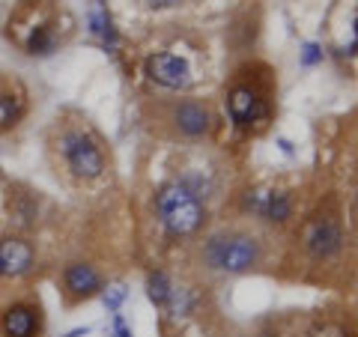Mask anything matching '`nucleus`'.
<instances>
[{
	"label": "nucleus",
	"mask_w": 358,
	"mask_h": 337,
	"mask_svg": "<svg viewBox=\"0 0 358 337\" xmlns=\"http://www.w3.org/2000/svg\"><path fill=\"white\" fill-rule=\"evenodd\" d=\"M227 110H230V120L236 122L239 129H251L254 122H260L266 117V99L260 96V89L239 84V87L230 89Z\"/></svg>",
	"instance_id": "10"
},
{
	"label": "nucleus",
	"mask_w": 358,
	"mask_h": 337,
	"mask_svg": "<svg viewBox=\"0 0 358 337\" xmlns=\"http://www.w3.org/2000/svg\"><path fill=\"white\" fill-rule=\"evenodd\" d=\"M173 280H171V275L164 272V268H152V272L147 275V296H150V301L159 310H164L167 308V301H171V293H173Z\"/></svg>",
	"instance_id": "16"
},
{
	"label": "nucleus",
	"mask_w": 358,
	"mask_h": 337,
	"mask_svg": "<svg viewBox=\"0 0 358 337\" xmlns=\"http://www.w3.org/2000/svg\"><path fill=\"white\" fill-rule=\"evenodd\" d=\"M39 218V200L30 194V191H15L9 197V221L15 224L18 230H30Z\"/></svg>",
	"instance_id": "15"
},
{
	"label": "nucleus",
	"mask_w": 358,
	"mask_h": 337,
	"mask_svg": "<svg viewBox=\"0 0 358 337\" xmlns=\"http://www.w3.org/2000/svg\"><path fill=\"white\" fill-rule=\"evenodd\" d=\"M126 299H129V287L126 284H110L102 289V301H105V308L110 313H120V308L126 305Z\"/></svg>",
	"instance_id": "17"
},
{
	"label": "nucleus",
	"mask_w": 358,
	"mask_h": 337,
	"mask_svg": "<svg viewBox=\"0 0 358 337\" xmlns=\"http://www.w3.org/2000/svg\"><path fill=\"white\" fill-rule=\"evenodd\" d=\"M36 272V248L24 233H3L0 236V278L3 280H24Z\"/></svg>",
	"instance_id": "5"
},
{
	"label": "nucleus",
	"mask_w": 358,
	"mask_h": 337,
	"mask_svg": "<svg viewBox=\"0 0 358 337\" xmlns=\"http://www.w3.org/2000/svg\"><path fill=\"white\" fill-rule=\"evenodd\" d=\"M355 48H358V21H355Z\"/></svg>",
	"instance_id": "23"
},
{
	"label": "nucleus",
	"mask_w": 358,
	"mask_h": 337,
	"mask_svg": "<svg viewBox=\"0 0 358 337\" xmlns=\"http://www.w3.org/2000/svg\"><path fill=\"white\" fill-rule=\"evenodd\" d=\"M27 117V89L18 78H0V134L13 131Z\"/></svg>",
	"instance_id": "11"
},
{
	"label": "nucleus",
	"mask_w": 358,
	"mask_h": 337,
	"mask_svg": "<svg viewBox=\"0 0 358 337\" xmlns=\"http://www.w3.org/2000/svg\"><path fill=\"white\" fill-rule=\"evenodd\" d=\"M60 48V36H57V27L42 21V24H33L27 39H24V54L27 57H51L54 51Z\"/></svg>",
	"instance_id": "14"
},
{
	"label": "nucleus",
	"mask_w": 358,
	"mask_h": 337,
	"mask_svg": "<svg viewBox=\"0 0 358 337\" xmlns=\"http://www.w3.org/2000/svg\"><path fill=\"white\" fill-rule=\"evenodd\" d=\"M143 72L152 84H159L164 89H188L192 87V66L179 54H150L147 63H143Z\"/></svg>",
	"instance_id": "8"
},
{
	"label": "nucleus",
	"mask_w": 358,
	"mask_h": 337,
	"mask_svg": "<svg viewBox=\"0 0 358 337\" xmlns=\"http://www.w3.org/2000/svg\"><path fill=\"white\" fill-rule=\"evenodd\" d=\"M51 150L57 152L63 171L78 182H96L108 171L105 150L93 134L81 126H63L51 141Z\"/></svg>",
	"instance_id": "2"
},
{
	"label": "nucleus",
	"mask_w": 358,
	"mask_h": 337,
	"mask_svg": "<svg viewBox=\"0 0 358 337\" xmlns=\"http://www.w3.org/2000/svg\"><path fill=\"white\" fill-rule=\"evenodd\" d=\"M150 3H155V6H173V3H179V0H150Z\"/></svg>",
	"instance_id": "22"
},
{
	"label": "nucleus",
	"mask_w": 358,
	"mask_h": 337,
	"mask_svg": "<svg viewBox=\"0 0 358 337\" xmlns=\"http://www.w3.org/2000/svg\"><path fill=\"white\" fill-rule=\"evenodd\" d=\"M242 206L245 212L263 218L268 224H284L293 215V200L287 191H275V188H251L242 194Z\"/></svg>",
	"instance_id": "9"
},
{
	"label": "nucleus",
	"mask_w": 358,
	"mask_h": 337,
	"mask_svg": "<svg viewBox=\"0 0 358 337\" xmlns=\"http://www.w3.org/2000/svg\"><path fill=\"white\" fill-rule=\"evenodd\" d=\"M90 329H72V331H66L63 337H81V334H87Z\"/></svg>",
	"instance_id": "21"
},
{
	"label": "nucleus",
	"mask_w": 358,
	"mask_h": 337,
	"mask_svg": "<svg viewBox=\"0 0 358 337\" xmlns=\"http://www.w3.org/2000/svg\"><path fill=\"white\" fill-rule=\"evenodd\" d=\"M87 30L93 33V36L105 45V48L114 51L117 48V42H120V33L114 27V18H110L108 13V6L102 3V0H93L87 9Z\"/></svg>",
	"instance_id": "13"
},
{
	"label": "nucleus",
	"mask_w": 358,
	"mask_h": 337,
	"mask_svg": "<svg viewBox=\"0 0 358 337\" xmlns=\"http://www.w3.org/2000/svg\"><path fill=\"white\" fill-rule=\"evenodd\" d=\"M114 337H134L131 329H129V322L122 320V313H114Z\"/></svg>",
	"instance_id": "20"
},
{
	"label": "nucleus",
	"mask_w": 358,
	"mask_h": 337,
	"mask_svg": "<svg viewBox=\"0 0 358 337\" xmlns=\"http://www.w3.org/2000/svg\"><path fill=\"white\" fill-rule=\"evenodd\" d=\"M0 280H3V278H0Z\"/></svg>",
	"instance_id": "24"
},
{
	"label": "nucleus",
	"mask_w": 358,
	"mask_h": 337,
	"mask_svg": "<svg viewBox=\"0 0 358 337\" xmlns=\"http://www.w3.org/2000/svg\"><path fill=\"white\" fill-rule=\"evenodd\" d=\"M152 206H155V218H159L164 233L173 236V239H185V236H192L203 227V218H206L203 194L185 176L164 182L155 191Z\"/></svg>",
	"instance_id": "1"
},
{
	"label": "nucleus",
	"mask_w": 358,
	"mask_h": 337,
	"mask_svg": "<svg viewBox=\"0 0 358 337\" xmlns=\"http://www.w3.org/2000/svg\"><path fill=\"white\" fill-rule=\"evenodd\" d=\"M310 337H350V331H346L341 322H322L310 331Z\"/></svg>",
	"instance_id": "18"
},
{
	"label": "nucleus",
	"mask_w": 358,
	"mask_h": 337,
	"mask_svg": "<svg viewBox=\"0 0 358 337\" xmlns=\"http://www.w3.org/2000/svg\"><path fill=\"white\" fill-rule=\"evenodd\" d=\"M301 242H305V251L310 257H317V260H329L334 257L341 248H343V230H341V221L334 215H317L308 221L305 227V236H301Z\"/></svg>",
	"instance_id": "7"
},
{
	"label": "nucleus",
	"mask_w": 358,
	"mask_h": 337,
	"mask_svg": "<svg viewBox=\"0 0 358 337\" xmlns=\"http://www.w3.org/2000/svg\"><path fill=\"white\" fill-rule=\"evenodd\" d=\"M322 60V48L320 45H313V42H308L305 48H301V66H317Z\"/></svg>",
	"instance_id": "19"
},
{
	"label": "nucleus",
	"mask_w": 358,
	"mask_h": 337,
	"mask_svg": "<svg viewBox=\"0 0 358 337\" xmlns=\"http://www.w3.org/2000/svg\"><path fill=\"white\" fill-rule=\"evenodd\" d=\"M60 284H63L66 301H69V305H78V301H87V299H93V296H102L105 278H102V272H99L93 263L75 260V263H69V266L63 268Z\"/></svg>",
	"instance_id": "6"
},
{
	"label": "nucleus",
	"mask_w": 358,
	"mask_h": 337,
	"mask_svg": "<svg viewBox=\"0 0 358 337\" xmlns=\"http://www.w3.org/2000/svg\"><path fill=\"white\" fill-rule=\"evenodd\" d=\"M45 334V313L39 301L15 299L0 308V337H42Z\"/></svg>",
	"instance_id": "4"
},
{
	"label": "nucleus",
	"mask_w": 358,
	"mask_h": 337,
	"mask_svg": "<svg viewBox=\"0 0 358 337\" xmlns=\"http://www.w3.org/2000/svg\"><path fill=\"white\" fill-rule=\"evenodd\" d=\"M171 122L176 126V131L182 134V138H203V134L209 131L212 117H209L206 105L194 102V99H185V102L173 105V110H171Z\"/></svg>",
	"instance_id": "12"
},
{
	"label": "nucleus",
	"mask_w": 358,
	"mask_h": 337,
	"mask_svg": "<svg viewBox=\"0 0 358 337\" xmlns=\"http://www.w3.org/2000/svg\"><path fill=\"white\" fill-rule=\"evenodd\" d=\"M203 266H209L212 272H224V275H242L260 266L263 260V248L260 239L242 230H221L212 233L203 242Z\"/></svg>",
	"instance_id": "3"
}]
</instances>
